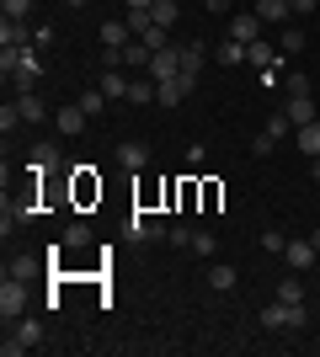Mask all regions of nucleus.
<instances>
[{"mask_svg":"<svg viewBox=\"0 0 320 357\" xmlns=\"http://www.w3.org/2000/svg\"><path fill=\"white\" fill-rule=\"evenodd\" d=\"M38 342H43V320H27V314H22V320H11V326H6L0 352H6V357H22V352H32Z\"/></svg>","mask_w":320,"mask_h":357,"instance_id":"obj_1","label":"nucleus"},{"mask_svg":"<svg viewBox=\"0 0 320 357\" xmlns=\"http://www.w3.org/2000/svg\"><path fill=\"white\" fill-rule=\"evenodd\" d=\"M261 326H267V331H305L310 310H305V304H283V298H273V304L261 310Z\"/></svg>","mask_w":320,"mask_h":357,"instance_id":"obj_2","label":"nucleus"},{"mask_svg":"<svg viewBox=\"0 0 320 357\" xmlns=\"http://www.w3.org/2000/svg\"><path fill=\"white\" fill-rule=\"evenodd\" d=\"M22 314H27V283L22 278H0V320L11 326Z\"/></svg>","mask_w":320,"mask_h":357,"instance_id":"obj_3","label":"nucleus"},{"mask_svg":"<svg viewBox=\"0 0 320 357\" xmlns=\"http://www.w3.org/2000/svg\"><path fill=\"white\" fill-rule=\"evenodd\" d=\"M198 86V75H171V80H155V102L160 107H182Z\"/></svg>","mask_w":320,"mask_h":357,"instance_id":"obj_4","label":"nucleus"},{"mask_svg":"<svg viewBox=\"0 0 320 357\" xmlns=\"http://www.w3.org/2000/svg\"><path fill=\"white\" fill-rule=\"evenodd\" d=\"M315 240H289V245H283V261H289V272H299V278H305L310 267H315Z\"/></svg>","mask_w":320,"mask_h":357,"instance_id":"obj_5","label":"nucleus"},{"mask_svg":"<svg viewBox=\"0 0 320 357\" xmlns=\"http://www.w3.org/2000/svg\"><path fill=\"white\" fill-rule=\"evenodd\" d=\"M261 27H267V22H261L257 11H235L229 16V38H235V43H257Z\"/></svg>","mask_w":320,"mask_h":357,"instance_id":"obj_6","label":"nucleus"},{"mask_svg":"<svg viewBox=\"0 0 320 357\" xmlns=\"http://www.w3.org/2000/svg\"><path fill=\"white\" fill-rule=\"evenodd\" d=\"M171 75H182V54H176V43L155 48V59H150V80H171Z\"/></svg>","mask_w":320,"mask_h":357,"instance_id":"obj_7","label":"nucleus"},{"mask_svg":"<svg viewBox=\"0 0 320 357\" xmlns=\"http://www.w3.org/2000/svg\"><path fill=\"white\" fill-rule=\"evenodd\" d=\"M96 86H102L107 96H112V102H128V86H134V80H128V75H123L118 64H107V70L96 75Z\"/></svg>","mask_w":320,"mask_h":357,"instance_id":"obj_8","label":"nucleus"},{"mask_svg":"<svg viewBox=\"0 0 320 357\" xmlns=\"http://www.w3.org/2000/svg\"><path fill=\"white\" fill-rule=\"evenodd\" d=\"M86 123H91V118H86V112H80L75 102H70V107H59V112H54V128H59L64 139H75V134H86Z\"/></svg>","mask_w":320,"mask_h":357,"instance_id":"obj_9","label":"nucleus"},{"mask_svg":"<svg viewBox=\"0 0 320 357\" xmlns=\"http://www.w3.org/2000/svg\"><path fill=\"white\" fill-rule=\"evenodd\" d=\"M176 54H182V75H198L203 64H208V43H198V38L176 43Z\"/></svg>","mask_w":320,"mask_h":357,"instance_id":"obj_10","label":"nucleus"},{"mask_svg":"<svg viewBox=\"0 0 320 357\" xmlns=\"http://www.w3.org/2000/svg\"><path fill=\"white\" fill-rule=\"evenodd\" d=\"M251 11H257L261 22H267V27H289V22H294V11H289V0H257V6H251Z\"/></svg>","mask_w":320,"mask_h":357,"instance_id":"obj_11","label":"nucleus"},{"mask_svg":"<svg viewBox=\"0 0 320 357\" xmlns=\"http://www.w3.org/2000/svg\"><path fill=\"white\" fill-rule=\"evenodd\" d=\"M118 165L123 171H144V165H150V149L139 144V139H123L118 144Z\"/></svg>","mask_w":320,"mask_h":357,"instance_id":"obj_12","label":"nucleus"},{"mask_svg":"<svg viewBox=\"0 0 320 357\" xmlns=\"http://www.w3.org/2000/svg\"><path fill=\"white\" fill-rule=\"evenodd\" d=\"M0 48H32V32H27V22H0Z\"/></svg>","mask_w":320,"mask_h":357,"instance_id":"obj_13","label":"nucleus"},{"mask_svg":"<svg viewBox=\"0 0 320 357\" xmlns=\"http://www.w3.org/2000/svg\"><path fill=\"white\" fill-rule=\"evenodd\" d=\"M150 59H155V48L150 43H128V48H118V64H128V70H150Z\"/></svg>","mask_w":320,"mask_h":357,"instance_id":"obj_14","label":"nucleus"},{"mask_svg":"<svg viewBox=\"0 0 320 357\" xmlns=\"http://www.w3.org/2000/svg\"><path fill=\"white\" fill-rule=\"evenodd\" d=\"M283 112H289V123H294V128H305V123H315V118H320L310 96H289V102H283Z\"/></svg>","mask_w":320,"mask_h":357,"instance_id":"obj_15","label":"nucleus"},{"mask_svg":"<svg viewBox=\"0 0 320 357\" xmlns=\"http://www.w3.org/2000/svg\"><path fill=\"white\" fill-rule=\"evenodd\" d=\"M16 112H22V123H43L48 118V107H43L38 91H22V96H16Z\"/></svg>","mask_w":320,"mask_h":357,"instance_id":"obj_16","label":"nucleus"},{"mask_svg":"<svg viewBox=\"0 0 320 357\" xmlns=\"http://www.w3.org/2000/svg\"><path fill=\"white\" fill-rule=\"evenodd\" d=\"M32 171H64L59 144H32Z\"/></svg>","mask_w":320,"mask_h":357,"instance_id":"obj_17","label":"nucleus"},{"mask_svg":"<svg viewBox=\"0 0 320 357\" xmlns=\"http://www.w3.org/2000/svg\"><path fill=\"white\" fill-rule=\"evenodd\" d=\"M107 102H112V96H107V91L102 86H86V91H80V112H86V118H102V112H107Z\"/></svg>","mask_w":320,"mask_h":357,"instance_id":"obj_18","label":"nucleus"},{"mask_svg":"<svg viewBox=\"0 0 320 357\" xmlns=\"http://www.w3.org/2000/svg\"><path fill=\"white\" fill-rule=\"evenodd\" d=\"M235 283H241V272L229 267V261H213V267H208V288H213V294H229Z\"/></svg>","mask_w":320,"mask_h":357,"instance_id":"obj_19","label":"nucleus"},{"mask_svg":"<svg viewBox=\"0 0 320 357\" xmlns=\"http://www.w3.org/2000/svg\"><path fill=\"white\" fill-rule=\"evenodd\" d=\"M245 64H257V70H267V64H277V48L267 43V38H257V43H245Z\"/></svg>","mask_w":320,"mask_h":357,"instance_id":"obj_20","label":"nucleus"},{"mask_svg":"<svg viewBox=\"0 0 320 357\" xmlns=\"http://www.w3.org/2000/svg\"><path fill=\"white\" fill-rule=\"evenodd\" d=\"M294 144H299L310 160H315V155H320V118H315V123H305V128H294Z\"/></svg>","mask_w":320,"mask_h":357,"instance_id":"obj_21","label":"nucleus"},{"mask_svg":"<svg viewBox=\"0 0 320 357\" xmlns=\"http://www.w3.org/2000/svg\"><path fill=\"white\" fill-rule=\"evenodd\" d=\"M128 235H134V240H166V224L139 219V213H134V219H128Z\"/></svg>","mask_w":320,"mask_h":357,"instance_id":"obj_22","label":"nucleus"},{"mask_svg":"<svg viewBox=\"0 0 320 357\" xmlns=\"http://www.w3.org/2000/svg\"><path fill=\"white\" fill-rule=\"evenodd\" d=\"M273 298H283V304H305V283H299V272H289V278H283V283H277V294Z\"/></svg>","mask_w":320,"mask_h":357,"instance_id":"obj_23","label":"nucleus"},{"mask_svg":"<svg viewBox=\"0 0 320 357\" xmlns=\"http://www.w3.org/2000/svg\"><path fill=\"white\" fill-rule=\"evenodd\" d=\"M128 102H134V107H150V102H155V80H150V75H134V86H128Z\"/></svg>","mask_w":320,"mask_h":357,"instance_id":"obj_24","label":"nucleus"},{"mask_svg":"<svg viewBox=\"0 0 320 357\" xmlns=\"http://www.w3.org/2000/svg\"><path fill=\"white\" fill-rule=\"evenodd\" d=\"M150 16H155V27H176V0H155V6H150Z\"/></svg>","mask_w":320,"mask_h":357,"instance_id":"obj_25","label":"nucleus"},{"mask_svg":"<svg viewBox=\"0 0 320 357\" xmlns=\"http://www.w3.org/2000/svg\"><path fill=\"white\" fill-rule=\"evenodd\" d=\"M277 48H283V54H299V48H305V27H294V22H289V27L277 32Z\"/></svg>","mask_w":320,"mask_h":357,"instance_id":"obj_26","label":"nucleus"},{"mask_svg":"<svg viewBox=\"0 0 320 357\" xmlns=\"http://www.w3.org/2000/svg\"><path fill=\"white\" fill-rule=\"evenodd\" d=\"M64 245H70V251H86V245H91V229H86V224H70V229H64Z\"/></svg>","mask_w":320,"mask_h":357,"instance_id":"obj_27","label":"nucleus"},{"mask_svg":"<svg viewBox=\"0 0 320 357\" xmlns=\"http://www.w3.org/2000/svg\"><path fill=\"white\" fill-rule=\"evenodd\" d=\"M32 272H38V256H16L11 267H6V278H22V283H27Z\"/></svg>","mask_w":320,"mask_h":357,"instance_id":"obj_28","label":"nucleus"},{"mask_svg":"<svg viewBox=\"0 0 320 357\" xmlns=\"http://www.w3.org/2000/svg\"><path fill=\"white\" fill-rule=\"evenodd\" d=\"M213 251H219V240L208 229H192V256H213Z\"/></svg>","mask_w":320,"mask_h":357,"instance_id":"obj_29","label":"nucleus"},{"mask_svg":"<svg viewBox=\"0 0 320 357\" xmlns=\"http://www.w3.org/2000/svg\"><path fill=\"white\" fill-rule=\"evenodd\" d=\"M166 240L176 245V251H192V229H187V224H171V229H166Z\"/></svg>","mask_w":320,"mask_h":357,"instance_id":"obj_30","label":"nucleus"},{"mask_svg":"<svg viewBox=\"0 0 320 357\" xmlns=\"http://www.w3.org/2000/svg\"><path fill=\"white\" fill-rule=\"evenodd\" d=\"M0 11L11 16V22H27V16H32V0H0Z\"/></svg>","mask_w":320,"mask_h":357,"instance_id":"obj_31","label":"nucleus"},{"mask_svg":"<svg viewBox=\"0 0 320 357\" xmlns=\"http://www.w3.org/2000/svg\"><path fill=\"white\" fill-rule=\"evenodd\" d=\"M139 43H150V48H171V32H166V27H150V32H139Z\"/></svg>","mask_w":320,"mask_h":357,"instance_id":"obj_32","label":"nucleus"},{"mask_svg":"<svg viewBox=\"0 0 320 357\" xmlns=\"http://www.w3.org/2000/svg\"><path fill=\"white\" fill-rule=\"evenodd\" d=\"M245 59V43H235V38H229L224 48H219V64H241Z\"/></svg>","mask_w":320,"mask_h":357,"instance_id":"obj_33","label":"nucleus"},{"mask_svg":"<svg viewBox=\"0 0 320 357\" xmlns=\"http://www.w3.org/2000/svg\"><path fill=\"white\" fill-rule=\"evenodd\" d=\"M0 128H6V134H11V128H22V112H16V102L0 107Z\"/></svg>","mask_w":320,"mask_h":357,"instance_id":"obj_34","label":"nucleus"},{"mask_svg":"<svg viewBox=\"0 0 320 357\" xmlns=\"http://www.w3.org/2000/svg\"><path fill=\"white\" fill-rule=\"evenodd\" d=\"M267 134H273V139L294 134V123H289V112H277V118H267Z\"/></svg>","mask_w":320,"mask_h":357,"instance_id":"obj_35","label":"nucleus"},{"mask_svg":"<svg viewBox=\"0 0 320 357\" xmlns=\"http://www.w3.org/2000/svg\"><path fill=\"white\" fill-rule=\"evenodd\" d=\"M283 245H289V240L277 235V229H267V235H261V251H267V256H283Z\"/></svg>","mask_w":320,"mask_h":357,"instance_id":"obj_36","label":"nucleus"},{"mask_svg":"<svg viewBox=\"0 0 320 357\" xmlns=\"http://www.w3.org/2000/svg\"><path fill=\"white\" fill-rule=\"evenodd\" d=\"M294 16H320V0H289Z\"/></svg>","mask_w":320,"mask_h":357,"instance_id":"obj_37","label":"nucleus"},{"mask_svg":"<svg viewBox=\"0 0 320 357\" xmlns=\"http://www.w3.org/2000/svg\"><path fill=\"white\" fill-rule=\"evenodd\" d=\"M283 91H289V96H310V80H305V75H289V86H283Z\"/></svg>","mask_w":320,"mask_h":357,"instance_id":"obj_38","label":"nucleus"},{"mask_svg":"<svg viewBox=\"0 0 320 357\" xmlns=\"http://www.w3.org/2000/svg\"><path fill=\"white\" fill-rule=\"evenodd\" d=\"M273 144H277L273 134H257V139H251V149H257V155H273Z\"/></svg>","mask_w":320,"mask_h":357,"instance_id":"obj_39","label":"nucleus"},{"mask_svg":"<svg viewBox=\"0 0 320 357\" xmlns=\"http://www.w3.org/2000/svg\"><path fill=\"white\" fill-rule=\"evenodd\" d=\"M203 6H208L213 16H224V11H229V0H203Z\"/></svg>","mask_w":320,"mask_h":357,"instance_id":"obj_40","label":"nucleus"},{"mask_svg":"<svg viewBox=\"0 0 320 357\" xmlns=\"http://www.w3.org/2000/svg\"><path fill=\"white\" fill-rule=\"evenodd\" d=\"M123 6H128V11H150L155 0H123Z\"/></svg>","mask_w":320,"mask_h":357,"instance_id":"obj_41","label":"nucleus"},{"mask_svg":"<svg viewBox=\"0 0 320 357\" xmlns=\"http://www.w3.org/2000/svg\"><path fill=\"white\" fill-rule=\"evenodd\" d=\"M64 6H70V11H86V6H91V0H64Z\"/></svg>","mask_w":320,"mask_h":357,"instance_id":"obj_42","label":"nucleus"},{"mask_svg":"<svg viewBox=\"0 0 320 357\" xmlns=\"http://www.w3.org/2000/svg\"><path fill=\"white\" fill-rule=\"evenodd\" d=\"M310 176H315V181H320V155H315V160H310Z\"/></svg>","mask_w":320,"mask_h":357,"instance_id":"obj_43","label":"nucleus"},{"mask_svg":"<svg viewBox=\"0 0 320 357\" xmlns=\"http://www.w3.org/2000/svg\"><path fill=\"white\" fill-rule=\"evenodd\" d=\"M310 240H315V251H320V229H315V235H310Z\"/></svg>","mask_w":320,"mask_h":357,"instance_id":"obj_44","label":"nucleus"},{"mask_svg":"<svg viewBox=\"0 0 320 357\" xmlns=\"http://www.w3.org/2000/svg\"><path fill=\"white\" fill-rule=\"evenodd\" d=\"M315 27H320V16H315Z\"/></svg>","mask_w":320,"mask_h":357,"instance_id":"obj_45","label":"nucleus"}]
</instances>
